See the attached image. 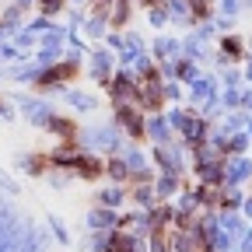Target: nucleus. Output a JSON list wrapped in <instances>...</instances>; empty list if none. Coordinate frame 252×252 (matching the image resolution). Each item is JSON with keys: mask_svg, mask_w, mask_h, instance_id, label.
I'll list each match as a JSON object with an SVG mask.
<instances>
[{"mask_svg": "<svg viewBox=\"0 0 252 252\" xmlns=\"http://www.w3.org/2000/svg\"><path fill=\"white\" fill-rule=\"evenodd\" d=\"M39 4H46L49 11H56V7H60V0H39Z\"/></svg>", "mask_w": 252, "mask_h": 252, "instance_id": "f257e3e1", "label": "nucleus"}]
</instances>
